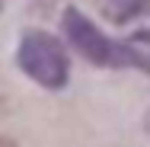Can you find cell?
I'll use <instances>...</instances> for the list:
<instances>
[{
    "label": "cell",
    "mask_w": 150,
    "mask_h": 147,
    "mask_svg": "<svg viewBox=\"0 0 150 147\" xmlns=\"http://www.w3.org/2000/svg\"><path fill=\"white\" fill-rule=\"evenodd\" d=\"M61 26L67 32L70 45L90 61V64H99V67H141V70L150 74V61L144 58V55H137V51L125 48L118 42L105 38L80 10H67L64 19H61Z\"/></svg>",
    "instance_id": "cell-1"
},
{
    "label": "cell",
    "mask_w": 150,
    "mask_h": 147,
    "mask_svg": "<svg viewBox=\"0 0 150 147\" xmlns=\"http://www.w3.org/2000/svg\"><path fill=\"white\" fill-rule=\"evenodd\" d=\"M16 64L26 77H32L45 89H61L70 74L67 51L48 32H26L19 42V51H16Z\"/></svg>",
    "instance_id": "cell-2"
},
{
    "label": "cell",
    "mask_w": 150,
    "mask_h": 147,
    "mask_svg": "<svg viewBox=\"0 0 150 147\" xmlns=\"http://www.w3.org/2000/svg\"><path fill=\"white\" fill-rule=\"evenodd\" d=\"M102 10L115 19V23H128L134 16L150 13V0H102Z\"/></svg>",
    "instance_id": "cell-3"
},
{
    "label": "cell",
    "mask_w": 150,
    "mask_h": 147,
    "mask_svg": "<svg viewBox=\"0 0 150 147\" xmlns=\"http://www.w3.org/2000/svg\"><path fill=\"white\" fill-rule=\"evenodd\" d=\"M0 147H16V144H13L10 138H0Z\"/></svg>",
    "instance_id": "cell-4"
},
{
    "label": "cell",
    "mask_w": 150,
    "mask_h": 147,
    "mask_svg": "<svg viewBox=\"0 0 150 147\" xmlns=\"http://www.w3.org/2000/svg\"><path fill=\"white\" fill-rule=\"evenodd\" d=\"M147 128H150V115H147Z\"/></svg>",
    "instance_id": "cell-5"
},
{
    "label": "cell",
    "mask_w": 150,
    "mask_h": 147,
    "mask_svg": "<svg viewBox=\"0 0 150 147\" xmlns=\"http://www.w3.org/2000/svg\"><path fill=\"white\" fill-rule=\"evenodd\" d=\"M0 10H3V0H0Z\"/></svg>",
    "instance_id": "cell-6"
}]
</instances>
